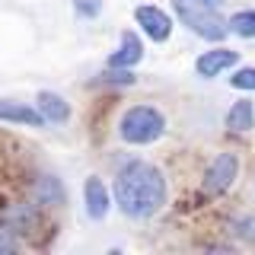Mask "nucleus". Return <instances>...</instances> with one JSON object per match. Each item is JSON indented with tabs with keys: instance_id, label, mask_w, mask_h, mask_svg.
<instances>
[{
	"instance_id": "nucleus-1",
	"label": "nucleus",
	"mask_w": 255,
	"mask_h": 255,
	"mask_svg": "<svg viewBox=\"0 0 255 255\" xmlns=\"http://www.w3.org/2000/svg\"><path fill=\"white\" fill-rule=\"evenodd\" d=\"M115 204L125 217L147 220L166 204V179L153 163L131 159L115 175Z\"/></svg>"
},
{
	"instance_id": "nucleus-2",
	"label": "nucleus",
	"mask_w": 255,
	"mask_h": 255,
	"mask_svg": "<svg viewBox=\"0 0 255 255\" xmlns=\"http://www.w3.org/2000/svg\"><path fill=\"white\" fill-rule=\"evenodd\" d=\"M223 3L227 0H172L179 22L188 26L195 35L207 38V42H220L230 32L227 16H223Z\"/></svg>"
},
{
	"instance_id": "nucleus-3",
	"label": "nucleus",
	"mask_w": 255,
	"mask_h": 255,
	"mask_svg": "<svg viewBox=\"0 0 255 255\" xmlns=\"http://www.w3.org/2000/svg\"><path fill=\"white\" fill-rule=\"evenodd\" d=\"M163 131H166V118H163V112L153 109V106H131L122 115V122H118L122 140L125 143H137V147L159 140Z\"/></svg>"
},
{
	"instance_id": "nucleus-4",
	"label": "nucleus",
	"mask_w": 255,
	"mask_h": 255,
	"mask_svg": "<svg viewBox=\"0 0 255 255\" xmlns=\"http://www.w3.org/2000/svg\"><path fill=\"white\" fill-rule=\"evenodd\" d=\"M236 175H239V156L230 153V150L227 153H217L204 172V191L207 195H223L236 182Z\"/></svg>"
},
{
	"instance_id": "nucleus-5",
	"label": "nucleus",
	"mask_w": 255,
	"mask_h": 255,
	"mask_svg": "<svg viewBox=\"0 0 255 255\" xmlns=\"http://www.w3.org/2000/svg\"><path fill=\"white\" fill-rule=\"evenodd\" d=\"M134 19H137V26L143 29V35L153 38V42H166V38L172 35V19L159 10V6H150V3L137 6V10H134Z\"/></svg>"
},
{
	"instance_id": "nucleus-6",
	"label": "nucleus",
	"mask_w": 255,
	"mask_h": 255,
	"mask_svg": "<svg viewBox=\"0 0 255 255\" xmlns=\"http://www.w3.org/2000/svg\"><path fill=\"white\" fill-rule=\"evenodd\" d=\"M236 61H239V51H233V48H211V51H204L195 61V70H198V77L211 80V77H220L223 70H230Z\"/></svg>"
},
{
	"instance_id": "nucleus-7",
	"label": "nucleus",
	"mask_w": 255,
	"mask_h": 255,
	"mask_svg": "<svg viewBox=\"0 0 255 255\" xmlns=\"http://www.w3.org/2000/svg\"><path fill=\"white\" fill-rule=\"evenodd\" d=\"M0 122L22 125V128H45L42 112L35 106H26V102H16V99H0Z\"/></svg>"
},
{
	"instance_id": "nucleus-8",
	"label": "nucleus",
	"mask_w": 255,
	"mask_h": 255,
	"mask_svg": "<svg viewBox=\"0 0 255 255\" xmlns=\"http://www.w3.org/2000/svg\"><path fill=\"white\" fill-rule=\"evenodd\" d=\"M83 201H86V214L93 220H106L109 207H112V198H109V188L102 185L99 175H90L83 182Z\"/></svg>"
},
{
	"instance_id": "nucleus-9",
	"label": "nucleus",
	"mask_w": 255,
	"mask_h": 255,
	"mask_svg": "<svg viewBox=\"0 0 255 255\" xmlns=\"http://www.w3.org/2000/svg\"><path fill=\"white\" fill-rule=\"evenodd\" d=\"M140 58H143V42L128 29V32H122L118 51L109 58V67H134V64H140Z\"/></svg>"
},
{
	"instance_id": "nucleus-10",
	"label": "nucleus",
	"mask_w": 255,
	"mask_h": 255,
	"mask_svg": "<svg viewBox=\"0 0 255 255\" xmlns=\"http://www.w3.org/2000/svg\"><path fill=\"white\" fill-rule=\"evenodd\" d=\"M38 112H42V118H45V125L51 122V125H64L70 118V106H67V99L64 96H58V93H51V90H42L38 93Z\"/></svg>"
},
{
	"instance_id": "nucleus-11",
	"label": "nucleus",
	"mask_w": 255,
	"mask_h": 255,
	"mask_svg": "<svg viewBox=\"0 0 255 255\" xmlns=\"http://www.w3.org/2000/svg\"><path fill=\"white\" fill-rule=\"evenodd\" d=\"M227 128L230 131H252L255 128V109L249 99H239L227 112Z\"/></svg>"
},
{
	"instance_id": "nucleus-12",
	"label": "nucleus",
	"mask_w": 255,
	"mask_h": 255,
	"mask_svg": "<svg viewBox=\"0 0 255 255\" xmlns=\"http://www.w3.org/2000/svg\"><path fill=\"white\" fill-rule=\"evenodd\" d=\"M35 198H38L42 204H61V201H64L61 182L54 179V175H42V179L35 182Z\"/></svg>"
},
{
	"instance_id": "nucleus-13",
	"label": "nucleus",
	"mask_w": 255,
	"mask_h": 255,
	"mask_svg": "<svg viewBox=\"0 0 255 255\" xmlns=\"http://www.w3.org/2000/svg\"><path fill=\"white\" fill-rule=\"evenodd\" d=\"M227 26L239 38H255V10H239L227 19Z\"/></svg>"
},
{
	"instance_id": "nucleus-14",
	"label": "nucleus",
	"mask_w": 255,
	"mask_h": 255,
	"mask_svg": "<svg viewBox=\"0 0 255 255\" xmlns=\"http://www.w3.org/2000/svg\"><path fill=\"white\" fill-rule=\"evenodd\" d=\"M230 86H236V90H255V67H239L230 77Z\"/></svg>"
},
{
	"instance_id": "nucleus-15",
	"label": "nucleus",
	"mask_w": 255,
	"mask_h": 255,
	"mask_svg": "<svg viewBox=\"0 0 255 255\" xmlns=\"http://www.w3.org/2000/svg\"><path fill=\"white\" fill-rule=\"evenodd\" d=\"M74 10L83 16V19H96L102 13V0H74Z\"/></svg>"
},
{
	"instance_id": "nucleus-16",
	"label": "nucleus",
	"mask_w": 255,
	"mask_h": 255,
	"mask_svg": "<svg viewBox=\"0 0 255 255\" xmlns=\"http://www.w3.org/2000/svg\"><path fill=\"white\" fill-rule=\"evenodd\" d=\"M236 236L243 239L246 246H255V214H252V217H243L236 223Z\"/></svg>"
},
{
	"instance_id": "nucleus-17",
	"label": "nucleus",
	"mask_w": 255,
	"mask_h": 255,
	"mask_svg": "<svg viewBox=\"0 0 255 255\" xmlns=\"http://www.w3.org/2000/svg\"><path fill=\"white\" fill-rule=\"evenodd\" d=\"M19 249V243H16L13 230L10 227H0V252H16Z\"/></svg>"
}]
</instances>
